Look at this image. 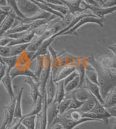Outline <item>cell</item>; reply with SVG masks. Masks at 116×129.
<instances>
[{
	"label": "cell",
	"instance_id": "cell-1",
	"mask_svg": "<svg viewBox=\"0 0 116 129\" xmlns=\"http://www.w3.org/2000/svg\"><path fill=\"white\" fill-rule=\"evenodd\" d=\"M82 116L83 117L94 119L97 122L104 123H105V125H107L108 120L112 117L103 105L101 104L98 100L96 101V104L92 110L86 113H82Z\"/></svg>",
	"mask_w": 116,
	"mask_h": 129
},
{
	"label": "cell",
	"instance_id": "cell-2",
	"mask_svg": "<svg viewBox=\"0 0 116 129\" xmlns=\"http://www.w3.org/2000/svg\"><path fill=\"white\" fill-rule=\"evenodd\" d=\"M52 70V62L50 54L48 51L45 55H44V67L41 71L40 76L39 78V91L41 95L43 96L45 93V87L48 79L51 74Z\"/></svg>",
	"mask_w": 116,
	"mask_h": 129
},
{
	"label": "cell",
	"instance_id": "cell-3",
	"mask_svg": "<svg viewBox=\"0 0 116 129\" xmlns=\"http://www.w3.org/2000/svg\"><path fill=\"white\" fill-rule=\"evenodd\" d=\"M103 21H104V19H100V18H97L96 16H94L92 14H89V15H86L83 17H82L70 29L63 33L62 36L71 35V34H75V35L77 36L76 30L78 28H80L81 26H83L85 24L87 23L97 24L98 25H100L101 27H102L103 26Z\"/></svg>",
	"mask_w": 116,
	"mask_h": 129
},
{
	"label": "cell",
	"instance_id": "cell-4",
	"mask_svg": "<svg viewBox=\"0 0 116 129\" xmlns=\"http://www.w3.org/2000/svg\"><path fill=\"white\" fill-rule=\"evenodd\" d=\"M20 12L25 18H29L40 12L41 10L31 0H16Z\"/></svg>",
	"mask_w": 116,
	"mask_h": 129
},
{
	"label": "cell",
	"instance_id": "cell-5",
	"mask_svg": "<svg viewBox=\"0 0 116 129\" xmlns=\"http://www.w3.org/2000/svg\"><path fill=\"white\" fill-rule=\"evenodd\" d=\"M81 9L83 10H89L90 12H92L94 16H96L97 18H100V19H104V18L111 13L115 12L116 6L110 7H104L101 6H94V5H88L84 3L83 2L81 1Z\"/></svg>",
	"mask_w": 116,
	"mask_h": 129
},
{
	"label": "cell",
	"instance_id": "cell-6",
	"mask_svg": "<svg viewBox=\"0 0 116 129\" xmlns=\"http://www.w3.org/2000/svg\"><path fill=\"white\" fill-rule=\"evenodd\" d=\"M92 121H97V120H95L94 119H91V118H88V117H83L79 120L75 121V120H70L68 119H66L63 115H59L53 123H60L62 125L63 128L64 129H73L75 128L76 126L79 125L80 124L86 123V122H92Z\"/></svg>",
	"mask_w": 116,
	"mask_h": 129
},
{
	"label": "cell",
	"instance_id": "cell-7",
	"mask_svg": "<svg viewBox=\"0 0 116 129\" xmlns=\"http://www.w3.org/2000/svg\"><path fill=\"white\" fill-rule=\"evenodd\" d=\"M81 87L86 88L89 92V94L93 95L97 99V100H98L101 104L103 105L104 100H103V97L102 96L101 93H100V88H99V86L98 84L91 82L90 81H89L86 78H85L83 84Z\"/></svg>",
	"mask_w": 116,
	"mask_h": 129
},
{
	"label": "cell",
	"instance_id": "cell-8",
	"mask_svg": "<svg viewBox=\"0 0 116 129\" xmlns=\"http://www.w3.org/2000/svg\"><path fill=\"white\" fill-rule=\"evenodd\" d=\"M59 1L62 3L63 5L68 9V13L71 15L79 14L86 10L81 9L80 7L81 0H59Z\"/></svg>",
	"mask_w": 116,
	"mask_h": 129
},
{
	"label": "cell",
	"instance_id": "cell-9",
	"mask_svg": "<svg viewBox=\"0 0 116 129\" xmlns=\"http://www.w3.org/2000/svg\"><path fill=\"white\" fill-rule=\"evenodd\" d=\"M115 56L100 55L95 59V60L100 66L105 69L115 71Z\"/></svg>",
	"mask_w": 116,
	"mask_h": 129
},
{
	"label": "cell",
	"instance_id": "cell-10",
	"mask_svg": "<svg viewBox=\"0 0 116 129\" xmlns=\"http://www.w3.org/2000/svg\"><path fill=\"white\" fill-rule=\"evenodd\" d=\"M17 18H18L14 12L12 11L8 13V15L6 16L5 19L4 20V21L0 25V38L5 35L10 28H12L13 24Z\"/></svg>",
	"mask_w": 116,
	"mask_h": 129
},
{
	"label": "cell",
	"instance_id": "cell-11",
	"mask_svg": "<svg viewBox=\"0 0 116 129\" xmlns=\"http://www.w3.org/2000/svg\"><path fill=\"white\" fill-rule=\"evenodd\" d=\"M10 76L11 77L12 80H13L15 78H16L17 76H23L28 77V78H31L35 81L39 82V79H38L37 77L36 76L34 71L30 70L29 68L21 69V68H17L15 67V68H12L11 70L10 71Z\"/></svg>",
	"mask_w": 116,
	"mask_h": 129
},
{
	"label": "cell",
	"instance_id": "cell-12",
	"mask_svg": "<svg viewBox=\"0 0 116 129\" xmlns=\"http://www.w3.org/2000/svg\"><path fill=\"white\" fill-rule=\"evenodd\" d=\"M56 93V83L54 81V76L52 75V72L50 76L48 79L45 87V94H46L47 105L50 104L54 100Z\"/></svg>",
	"mask_w": 116,
	"mask_h": 129
},
{
	"label": "cell",
	"instance_id": "cell-13",
	"mask_svg": "<svg viewBox=\"0 0 116 129\" xmlns=\"http://www.w3.org/2000/svg\"><path fill=\"white\" fill-rule=\"evenodd\" d=\"M59 115V110H58V103L56 101H53L50 104L47 105L46 109V117H47V127L51 125L54 120Z\"/></svg>",
	"mask_w": 116,
	"mask_h": 129
},
{
	"label": "cell",
	"instance_id": "cell-14",
	"mask_svg": "<svg viewBox=\"0 0 116 129\" xmlns=\"http://www.w3.org/2000/svg\"><path fill=\"white\" fill-rule=\"evenodd\" d=\"M76 70L75 64H68L62 67L54 76V81L55 83L63 81L64 78H65L68 75H70L72 72Z\"/></svg>",
	"mask_w": 116,
	"mask_h": 129
},
{
	"label": "cell",
	"instance_id": "cell-15",
	"mask_svg": "<svg viewBox=\"0 0 116 129\" xmlns=\"http://www.w3.org/2000/svg\"><path fill=\"white\" fill-rule=\"evenodd\" d=\"M25 83L28 85L30 88V95L33 102L34 103L41 95L40 91H39V82L34 81L31 78H28L27 79H25Z\"/></svg>",
	"mask_w": 116,
	"mask_h": 129
},
{
	"label": "cell",
	"instance_id": "cell-16",
	"mask_svg": "<svg viewBox=\"0 0 116 129\" xmlns=\"http://www.w3.org/2000/svg\"><path fill=\"white\" fill-rule=\"evenodd\" d=\"M55 40V38H54L53 36H51L49 39H46L45 40H44L43 42L41 43V46L38 49V50L33 54L32 57L31 59V62L34 61L35 59L38 56H42V55H45L46 53L48 52V49L49 47L51 46L52 42Z\"/></svg>",
	"mask_w": 116,
	"mask_h": 129
},
{
	"label": "cell",
	"instance_id": "cell-17",
	"mask_svg": "<svg viewBox=\"0 0 116 129\" xmlns=\"http://www.w3.org/2000/svg\"><path fill=\"white\" fill-rule=\"evenodd\" d=\"M12 80L11 79V77L10 76V71L7 69L5 74L4 77L2 78L1 83L3 85V86L5 87V89L7 91V94L9 95L10 99H12V98H14L15 96V93H14V90H13V88H12Z\"/></svg>",
	"mask_w": 116,
	"mask_h": 129
},
{
	"label": "cell",
	"instance_id": "cell-18",
	"mask_svg": "<svg viewBox=\"0 0 116 129\" xmlns=\"http://www.w3.org/2000/svg\"><path fill=\"white\" fill-rule=\"evenodd\" d=\"M85 78H86L91 82L97 83L99 85L97 71L92 64H90L88 62H86L85 65Z\"/></svg>",
	"mask_w": 116,
	"mask_h": 129
},
{
	"label": "cell",
	"instance_id": "cell-19",
	"mask_svg": "<svg viewBox=\"0 0 116 129\" xmlns=\"http://www.w3.org/2000/svg\"><path fill=\"white\" fill-rule=\"evenodd\" d=\"M24 87H21L17 95L15 96V110H14V115L13 118H20L23 117V112H22V106H21V101H22V96L24 91Z\"/></svg>",
	"mask_w": 116,
	"mask_h": 129
},
{
	"label": "cell",
	"instance_id": "cell-20",
	"mask_svg": "<svg viewBox=\"0 0 116 129\" xmlns=\"http://www.w3.org/2000/svg\"><path fill=\"white\" fill-rule=\"evenodd\" d=\"M103 100H104L103 106L106 109L116 106L115 86L111 88L110 91L107 93V94L104 96V98H103Z\"/></svg>",
	"mask_w": 116,
	"mask_h": 129
},
{
	"label": "cell",
	"instance_id": "cell-21",
	"mask_svg": "<svg viewBox=\"0 0 116 129\" xmlns=\"http://www.w3.org/2000/svg\"><path fill=\"white\" fill-rule=\"evenodd\" d=\"M96 101H97V99L90 94L89 98L83 102V104L81 105V107L78 109V110L81 113H86V112H90L95 105Z\"/></svg>",
	"mask_w": 116,
	"mask_h": 129
},
{
	"label": "cell",
	"instance_id": "cell-22",
	"mask_svg": "<svg viewBox=\"0 0 116 129\" xmlns=\"http://www.w3.org/2000/svg\"><path fill=\"white\" fill-rule=\"evenodd\" d=\"M72 100L71 93L65 94V96L63 100L58 103V110L59 115H63L67 110H68L70 104Z\"/></svg>",
	"mask_w": 116,
	"mask_h": 129
},
{
	"label": "cell",
	"instance_id": "cell-23",
	"mask_svg": "<svg viewBox=\"0 0 116 129\" xmlns=\"http://www.w3.org/2000/svg\"><path fill=\"white\" fill-rule=\"evenodd\" d=\"M29 43L28 44H17L13 45L10 47V57H15L18 56L20 54L26 51L27 47H28Z\"/></svg>",
	"mask_w": 116,
	"mask_h": 129
},
{
	"label": "cell",
	"instance_id": "cell-24",
	"mask_svg": "<svg viewBox=\"0 0 116 129\" xmlns=\"http://www.w3.org/2000/svg\"><path fill=\"white\" fill-rule=\"evenodd\" d=\"M43 41L44 40L41 38L40 36H34V37L33 38V39L29 43L28 47H27L26 51L28 52H32L34 54L38 50V49L39 48V47L41 46V44L43 42Z\"/></svg>",
	"mask_w": 116,
	"mask_h": 129
},
{
	"label": "cell",
	"instance_id": "cell-25",
	"mask_svg": "<svg viewBox=\"0 0 116 129\" xmlns=\"http://www.w3.org/2000/svg\"><path fill=\"white\" fill-rule=\"evenodd\" d=\"M42 106H43V96L40 95L39 97L34 102V105L32 107V109L31 110V111L29 112L28 114L25 115V117L36 115L37 114H39L41 112V109H42Z\"/></svg>",
	"mask_w": 116,
	"mask_h": 129
},
{
	"label": "cell",
	"instance_id": "cell-26",
	"mask_svg": "<svg viewBox=\"0 0 116 129\" xmlns=\"http://www.w3.org/2000/svg\"><path fill=\"white\" fill-rule=\"evenodd\" d=\"M72 93L77 100L81 102H85L90 95L89 92L83 87H79L76 88L73 91H72Z\"/></svg>",
	"mask_w": 116,
	"mask_h": 129
},
{
	"label": "cell",
	"instance_id": "cell-27",
	"mask_svg": "<svg viewBox=\"0 0 116 129\" xmlns=\"http://www.w3.org/2000/svg\"><path fill=\"white\" fill-rule=\"evenodd\" d=\"M55 83H56V93H55V96H54V100L59 103L65 97V91L64 83L63 81Z\"/></svg>",
	"mask_w": 116,
	"mask_h": 129
},
{
	"label": "cell",
	"instance_id": "cell-28",
	"mask_svg": "<svg viewBox=\"0 0 116 129\" xmlns=\"http://www.w3.org/2000/svg\"><path fill=\"white\" fill-rule=\"evenodd\" d=\"M79 84H80V78H79V76H78L75 77L73 80H72L70 82H69L67 85H65L64 86L65 94H68V93L73 91L76 88L79 87Z\"/></svg>",
	"mask_w": 116,
	"mask_h": 129
},
{
	"label": "cell",
	"instance_id": "cell-29",
	"mask_svg": "<svg viewBox=\"0 0 116 129\" xmlns=\"http://www.w3.org/2000/svg\"><path fill=\"white\" fill-rule=\"evenodd\" d=\"M3 63L6 66L7 69L10 71L12 68H15L17 64V56L15 57H2Z\"/></svg>",
	"mask_w": 116,
	"mask_h": 129
},
{
	"label": "cell",
	"instance_id": "cell-30",
	"mask_svg": "<svg viewBox=\"0 0 116 129\" xmlns=\"http://www.w3.org/2000/svg\"><path fill=\"white\" fill-rule=\"evenodd\" d=\"M35 59H36V64L35 65V71H34V73L39 79L44 67V55L38 56Z\"/></svg>",
	"mask_w": 116,
	"mask_h": 129
},
{
	"label": "cell",
	"instance_id": "cell-31",
	"mask_svg": "<svg viewBox=\"0 0 116 129\" xmlns=\"http://www.w3.org/2000/svg\"><path fill=\"white\" fill-rule=\"evenodd\" d=\"M35 119H36V115L25 117L23 119L21 123L23 125H25L27 129H34Z\"/></svg>",
	"mask_w": 116,
	"mask_h": 129
},
{
	"label": "cell",
	"instance_id": "cell-32",
	"mask_svg": "<svg viewBox=\"0 0 116 129\" xmlns=\"http://www.w3.org/2000/svg\"><path fill=\"white\" fill-rule=\"evenodd\" d=\"M7 2V5L9 7H10L12 8V10H13V12H15V14L17 15L18 18H21L22 20L25 19V17L23 16V15L20 12L18 8L17 7V4H16V1L15 0H6Z\"/></svg>",
	"mask_w": 116,
	"mask_h": 129
},
{
	"label": "cell",
	"instance_id": "cell-33",
	"mask_svg": "<svg viewBox=\"0 0 116 129\" xmlns=\"http://www.w3.org/2000/svg\"><path fill=\"white\" fill-rule=\"evenodd\" d=\"M12 119L10 114L8 113V112L5 109H4V115H3V120H2V123L1 125V128L0 129H7L10 124L11 123Z\"/></svg>",
	"mask_w": 116,
	"mask_h": 129
},
{
	"label": "cell",
	"instance_id": "cell-34",
	"mask_svg": "<svg viewBox=\"0 0 116 129\" xmlns=\"http://www.w3.org/2000/svg\"><path fill=\"white\" fill-rule=\"evenodd\" d=\"M70 93H71V95H72V100H71V102H70L68 110H78V109H79L81 107V105L83 104L84 102H81V101L77 100L74 96V95L73 94V93L72 92H70Z\"/></svg>",
	"mask_w": 116,
	"mask_h": 129
},
{
	"label": "cell",
	"instance_id": "cell-35",
	"mask_svg": "<svg viewBox=\"0 0 116 129\" xmlns=\"http://www.w3.org/2000/svg\"><path fill=\"white\" fill-rule=\"evenodd\" d=\"M15 96L12 99H10V103L4 107V109H5L8 113L10 114V116L11 117L12 120L13 119V115H14V110H15Z\"/></svg>",
	"mask_w": 116,
	"mask_h": 129
},
{
	"label": "cell",
	"instance_id": "cell-36",
	"mask_svg": "<svg viewBox=\"0 0 116 129\" xmlns=\"http://www.w3.org/2000/svg\"><path fill=\"white\" fill-rule=\"evenodd\" d=\"M78 76V71H76V70L73 71V72H72L70 75H68L65 78H64L63 80V81L64 83V86H65V85H67L69 82H70L72 80H73L75 77Z\"/></svg>",
	"mask_w": 116,
	"mask_h": 129
},
{
	"label": "cell",
	"instance_id": "cell-37",
	"mask_svg": "<svg viewBox=\"0 0 116 129\" xmlns=\"http://www.w3.org/2000/svg\"><path fill=\"white\" fill-rule=\"evenodd\" d=\"M0 56L2 57H10V47L0 46Z\"/></svg>",
	"mask_w": 116,
	"mask_h": 129
},
{
	"label": "cell",
	"instance_id": "cell-38",
	"mask_svg": "<svg viewBox=\"0 0 116 129\" xmlns=\"http://www.w3.org/2000/svg\"><path fill=\"white\" fill-rule=\"evenodd\" d=\"M12 39L7 37V36H2L0 38V46L2 47H7V45L9 44V43L11 41Z\"/></svg>",
	"mask_w": 116,
	"mask_h": 129
},
{
	"label": "cell",
	"instance_id": "cell-39",
	"mask_svg": "<svg viewBox=\"0 0 116 129\" xmlns=\"http://www.w3.org/2000/svg\"><path fill=\"white\" fill-rule=\"evenodd\" d=\"M6 70H7V68H6L5 65L0 64V83H1L2 78L4 77L5 74Z\"/></svg>",
	"mask_w": 116,
	"mask_h": 129
},
{
	"label": "cell",
	"instance_id": "cell-40",
	"mask_svg": "<svg viewBox=\"0 0 116 129\" xmlns=\"http://www.w3.org/2000/svg\"><path fill=\"white\" fill-rule=\"evenodd\" d=\"M107 110L112 116V117H115L116 106L112 107H109V108H107Z\"/></svg>",
	"mask_w": 116,
	"mask_h": 129
},
{
	"label": "cell",
	"instance_id": "cell-41",
	"mask_svg": "<svg viewBox=\"0 0 116 129\" xmlns=\"http://www.w3.org/2000/svg\"><path fill=\"white\" fill-rule=\"evenodd\" d=\"M82 2H83L84 3L88 4V5H94V6H99L97 2H95L94 0H81Z\"/></svg>",
	"mask_w": 116,
	"mask_h": 129
},
{
	"label": "cell",
	"instance_id": "cell-42",
	"mask_svg": "<svg viewBox=\"0 0 116 129\" xmlns=\"http://www.w3.org/2000/svg\"><path fill=\"white\" fill-rule=\"evenodd\" d=\"M48 3H52V4H55V5H62V3L59 0H43Z\"/></svg>",
	"mask_w": 116,
	"mask_h": 129
},
{
	"label": "cell",
	"instance_id": "cell-43",
	"mask_svg": "<svg viewBox=\"0 0 116 129\" xmlns=\"http://www.w3.org/2000/svg\"><path fill=\"white\" fill-rule=\"evenodd\" d=\"M108 49H110V51H112V54H113L114 56H115V45H114V46H110V47H108Z\"/></svg>",
	"mask_w": 116,
	"mask_h": 129
},
{
	"label": "cell",
	"instance_id": "cell-44",
	"mask_svg": "<svg viewBox=\"0 0 116 129\" xmlns=\"http://www.w3.org/2000/svg\"><path fill=\"white\" fill-rule=\"evenodd\" d=\"M7 6V2L6 0H0V7Z\"/></svg>",
	"mask_w": 116,
	"mask_h": 129
},
{
	"label": "cell",
	"instance_id": "cell-45",
	"mask_svg": "<svg viewBox=\"0 0 116 129\" xmlns=\"http://www.w3.org/2000/svg\"><path fill=\"white\" fill-rule=\"evenodd\" d=\"M94 1L95 2H97L99 6H101V7L103 6L104 2H103V1H102V0H94Z\"/></svg>",
	"mask_w": 116,
	"mask_h": 129
},
{
	"label": "cell",
	"instance_id": "cell-46",
	"mask_svg": "<svg viewBox=\"0 0 116 129\" xmlns=\"http://www.w3.org/2000/svg\"><path fill=\"white\" fill-rule=\"evenodd\" d=\"M17 129H27V128H26V127H25V125H23L22 123H20V125L18 126Z\"/></svg>",
	"mask_w": 116,
	"mask_h": 129
},
{
	"label": "cell",
	"instance_id": "cell-47",
	"mask_svg": "<svg viewBox=\"0 0 116 129\" xmlns=\"http://www.w3.org/2000/svg\"><path fill=\"white\" fill-rule=\"evenodd\" d=\"M3 13H7V12H5L4 10H2L0 8V15H1V14H3Z\"/></svg>",
	"mask_w": 116,
	"mask_h": 129
},
{
	"label": "cell",
	"instance_id": "cell-48",
	"mask_svg": "<svg viewBox=\"0 0 116 129\" xmlns=\"http://www.w3.org/2000/svg\"><path fill=\"white\" fill-rule=\"evenodd\" d=\"M0 64H4V63H3V61H2V57L0 56Z\"/></svg>",
	"mask_w": 116,
	"mask_h": 129
},
{
	"label": "cell",
	"instance_id": "cell-49",
	"mask_svg": "<svg viewBox=\"0 0 116 129\" xmlns=\"http://www.w3.org/2000/svg\"><path fill=\"white\" fill-rule=\"evenodd\" d=\"M102 1H104V0H102Z\"/></svg>",
	"mask_w": 116,
	"mask_h": 129
},
{
	"label": "cell",
	"instance_id": "cell-50",
	"mask_svg": "<svg viewBox=\"0 0 116 129\" xmlns=\"http://www.w3.org/2000/svg\"><path fill=\"white\" fill-rule=\"evenodd\" d=\"M15 1H16V0H15Z\"/></svg>",
	"mask_w": 116,
	"mask_h": 129
}]
</instances>
